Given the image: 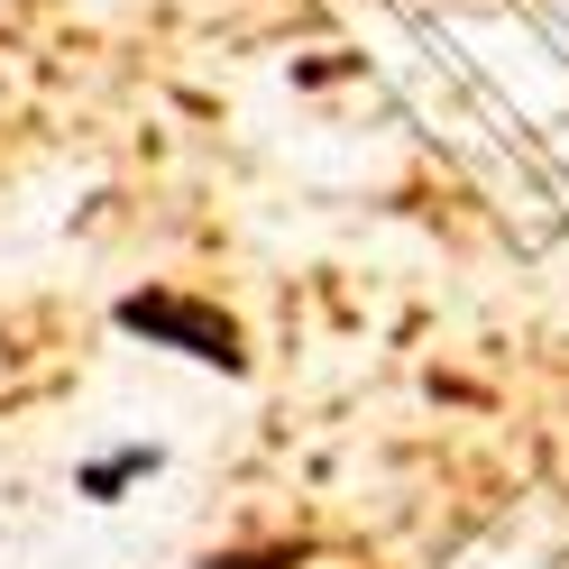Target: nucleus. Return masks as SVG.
<instances>
[{"label":"nucleus","mask_w":569,"mask_h":569,"mask_svg":"<svg viewBox=\"0 0 569 569\" xmlns=\"http://www.w3.org/2000/svg\"><path fill=\"white\" fill-rule=\"evenodd\" d=\"M129 478H157V450H148V441H129V450H111V459H92V469H83L74 487L92 496V506H111V496H120Z\"/></svg>","instance_id":"2"},{"label":"nucleus","mask_w":569,"mask_h":569,"mask_svg":"<svg viewBox=\"0 0 569 569\" xmlns=\"http://www.w3.org/2000/svg\"><path fill=\"white\" fill-rule=\"evenodd\" d=\"M111 322L129 340H148V349H174V359H193V368H221L239 377L248 368V340L221 303H202V295H174V284H138V295L111 303Z\"/></svg>","instance_id":"1"},{"label":"nucleus","mask_w":569,"mask_h":569,"mask_svg":"<svg viewBox=\"0 0 569 569\" xmlns=\"http://www.w3.org/2000/svg\"><path fill=\"white\" fill-rule=\"evenodd\" d=\"M202 569H303V542H248V551H211Z\"/></svg>","instance_id":"3"}]
</instances>
